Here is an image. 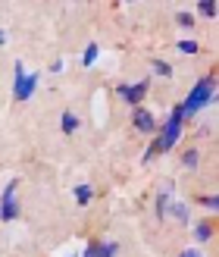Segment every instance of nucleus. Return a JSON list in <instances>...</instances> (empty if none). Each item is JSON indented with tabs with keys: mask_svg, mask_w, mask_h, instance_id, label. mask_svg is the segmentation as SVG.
<instances>
[{
	"mask_svg": "<svg viewBox=\"0 0 219 257\" xmlns=\"http://www.w3.org/2000/svg\"><path fill=\"white\" fill-rule=\"evenodd\" d=\"M191 232H194V241H197V245H207V241L213 238V232H216V226H213L210 216H200V220H194Z\"/></svg>",
	"mask_w": 219,
	"mask_h": 257,
	"instance_id": "nucleus-9",
	"label": "nucleus"
},
{
	"mask_svg": "<svg viewBox=\"0 0 219 257\" xmlns=\"http://www.w3.org/2000/svg\"><path fill=\"white\" fill-rule=\"evenodd\" d=\"M194 22H197V19H194V13H185V10H182V13H175V25H178V29L191 32V29H194Z\"/></svg>",
	"mask_w": 219,
	"mask_h": 257,
	"instance_id": "nucleus-18",
	"label": "nucleus"
},
{
	"mask_svg": "<svg viewBox=\"0 0 219 257\" xmlns=\"http://www.w3.org/2000/svg\"><path fill=\"white\" fill-rule=\"evenodd\" d=\"M66 257H79V251H72V254H66Z\"/></svg>",
	"mask_w": 219,
	"mask_h": 257,
	"instance_id": "nucleus-23",
	"label": "nucleus"
},
{
	"mask_svg": "<svg viewBox=\"0 0 219 257\" xmlns=\"http://www.w3.org/2000/svg\"><path fill=\"white\" fill-rule=\"evenodd\" d=\"M132 125L141 135H157V128H160L157 116H153L147 107H132Z\"/></svg>",
	"mask_w": 219,
	"mask_h": 257,
	"instance_id": "nucleus-7",
	"label": "nucleus"
},
{
	"mask_svg": "<svg viewBox=\"0 0 219 257\" xmlns=\"http://www.w3.org/2000/svg\"><path fill=\"white\" fill-rule=\"evenodd\" d=\"M197 13H200V16H207V19H216L219 4H216V0H200V4H197Z\"/></svg>",
	"mask_w": 219,
	"mask_h": 257,
	"instance_id": "nucleus-19",
	"label": "nucleus"
},
{
	"mask_svg": "<svg viewBox=\"0 0 219 257\" xmlns=\"http://www.w3.org/2000/svg\"><path fill=\"white\" fill-rule=\"evenodd\" d=\"M50 72H63V60H54V63H50Z\"/></svg>",
	"mask_w": 219,
	"mask_h": 257,
	"instance_id": "nucleus-21",
	"label": "nucleus"
},
{
	"mask_svg": "<svg viewBox=\"0 0 219 257\" xmlns=\"http://www.w3.org/2000/svg\"><path fill=\"white\" fill-rule=\"evenodd\" d=\"M169 216H172L175 223L188 226V223H191V207H188V204H182V201H172V207H169Z\"/></svg>",
	"mask_w": 219,
	"mask_h": 257,
	"instance_id": "nucleus-11",
	"label": "nucleus"
},
{
	"mask_svg": "<svg viewBox=\"0 0 219 257\" xmlns=\"http://www.w3.org/2000/svg\"><path fill=\"white\" fill-rule=\"evenodd\" d=\"M172 201H175V188L172 185H163L157 191V198H153V216L163 223L166 216H169V207H172Z\"/></svg>",
	"mask_w": 219,
	"mask_h": 257,
	"instance_id": "nucleus-8",
	"label": "nucleus"
},
{
	"mask_svg": "<svg viewBox=\"0 0 219 257\" xmlns=\"http://www.w3.org/2000/svg\"><path fill=\"white\" fill-rule=\"evenodd\" d=\"M178 257H203V254H200L197 248H185V251H182V254H178Z\"/></svg>",
	"mask_w": 219,
	"mask_h": 257,
	"instance_id": "nucleus-20",
	"label": "nucleus"
},
{
	"mask_svg": "<svg viewBox=\"0 0 219 257\" xmlns=\"http://www.w3.org/2000/svg\"><path fill=\"white\" fill-rule=\"evenodd\" d=\"M175 50H178V54L194 57V54H200V44H197V41H191V38H182V41H175Z\"/></svg>",
	"mask_w": 219,
	"mask_h": 257,
	"instance_id": "nucleus-16",
	"label": "nucleus"
},
{
	"mask_svg": "<svg viewBox=\"0 0 219 257\" xmlns=\"http://www.w3.org/2000/svg\"><path fill=\"white\" fill-rule=\"evenodd\" d=\"M0 44H7V35L4 32H0Z\"/></svg>",
	"mask_w": 219,
	"mask_h": 257,
	"instance_id": "nucleus-22",
	"label": "nucleus"
},
{
	"mask_svg": "<svg viewBox=\"0 0 219 257\" xmlns=\"http://www.w3.org/2000/svg\"><path fill=\"white\" fill-rule=\"evenodd\" d=\"M213 97H216V75H203V79H197V85L188 91V97L182 100V113H185V122L188 119H194L200 110H207L213 104Z\"/></svg>",
	"mask_w": 219,
	"mask_h": 257,
	"instance_id": "nucleus-2",
	"label": "nucleus"
},
{
	"mask_svg": "<svg viewBox=\"0 0 219 257\" xmlns=\"http://www.w3.org/2000/svg\"><path fill=\"white\" fill-rule=\"evenodd\" d=\"M79 257H119V241H113V238H91L85 245V251H79Z\"/></svg>",
	"mask_w": 219,
	"mask_h": 257,
	"instance_id": "nucleus-6",
	"label": "nucleus"
},
{
	"mask_svg": "<svg viewBox=\"0 0 219 257\" xmlns=\"http://www.w3.org/2000/svg\"><path fill=\"white\" fill-rule=\"evenodd\" d=\"M72 195H75V204H79V207H88V204L94 201V185L82 182V185H75V188H72Z\"/></svg>",
	"mask_w": 219,
	"mask_h": 257,
	"instance_id": "nucleus-10",
	"label": "nucleus"
},
{
	"mask_svg": "<svg viewBox=\"0 0 219 257\" xmlns=\"http://www.w3.org/2000/svg\"><path fill=\"white\" fill-rule=\"evenodd\" d=\"M19 179H10V182L4 185V191H0V220L4 223H16L19 220Z\"/></svg>",
	"mask_w": 219,
	"mask_h": 257,
	"instance_id": "nucleus-4",
	"label": "nucleus"
},
{
	"mask_svg": "<svg viewBox=\"0 0 219 257\" xmlns=\"http://www.w3.org/2000/svg\"><path fill=\"white\" fill-rule=\"evenodd\" d=\"M182 135H185V113H182V104H175L169 110V116L163 119V125L157 128V135H153V148H157V154H169L182 141Z\"/></svg>",
	"mask_w": 219,
	"mask_h": 257,
	"instance_id": "nucleus-1",
	"label": "nucleus"
},
{
	"mask_svg": "<svg viewBox=\"0 0 219 257\" xmlns=\"http://www.w3.org/2000/svg\"><path fill=\"white\" fill-rule=\"evenodd\" d=\"M38 82H41V75H38V72H29L22 60L13 63V97H16L19 104H25V100L35 97Z\"/></svg>",
	"mask_w": 219,
	"mask_h": 257,
	"instance_id": "nucleus-3",
	"label": "nucleus"
},
{
	"mask_svg": "<svg viewBox=\"0 0 219 257\" xmlns=\"http://www.w3.org/2000/svg\"><path fill=\"white\" fill-rule=\"evenodd\" d=\"M200 151L197 148H188L185 154H182V166H185V170H197V166H200Z\"/></svg>",
	"mask_w": 219,
	"mask_h": 257,
	"instance_id": "nucleus-14",
	"label": "nucleus"
},
{
	"mask_svg": "<svg viewBox=\"0 0 219 257\" xmlns=\"http://www.w3.org/2000/svg\"><path fill=\"white\" fill-rule=\"evenodd\" d=\"M150 69H153V75H163V79H169V75H172V63L153 57V60H150Z\"/></svg>",
	"mask_w": 219,
	"mask_h": 257,
	"instance_id": "nucleus-15",
	"label": "nucleus"
},
{
	"mask_svg": "<svg viewBox=\"0 0 219 257\" xmlns=\"http://www.w3.org/2000/svg\"><path fill=\"white\" fill-rule=\"evenodd\" d=\"M150 91V79H141V82H128V85H119L116 88V94H119L128 107H141L144 104V97Z\"/></svg>",
	"mask_w": 219,
	"mask_h": 257,
	"instance_id": "nucleus-5",
	"label": "nucleus"
},
{
	"mask_svg": "<svg viewBox=\"0 0 219 257\" xmlns=\"http://www.w3.org/2000/svg\"><path fill=\"white\" fill-rule=\"evenodd\" d=\"M97 57H100V47H97V41H88V44H85V54H82V66H94V63H97Z\"/></svg>",
	"mask_w": 219,
	"mask_h": 257,
	"instance_id": "nucleus-13",
	"label": "nucleus"
},
{
	"mask_svg": "<svg viewBox=\"0 0 219 257\" xmlns=\"http://www.w3.org/2000/svg\"><path fill=\"white\" fill-rule=\"evenodd\" d=\"M197 207H203L207 213H216L219 210V198L216 195H197Z\"/></svg>",
	"mask_w": 219,
	"mask_h": 257,
	"instance_id": "nucleus-17",
	"label": "nucleus"
},
{
	"mask_svg": "<svg viewBox=\"0 0 219 257\" xmlns=\"http://www.w3.org/2000/svg\"><path fill=\"white\" fill-rule=\"evenodd\" d=\"M75 128H79V116H75L72 110H63V116H60V132H63V135H72Z\"/></svg>",
	"mask_w": 219,
	"mask_h": 257,
	"instance_id": "nucleus-12",
	"label": "nucleus"
}]
</instances>
